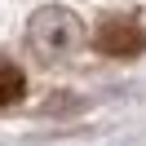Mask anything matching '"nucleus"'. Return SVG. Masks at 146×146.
<instances>
[{"label":"nucleus","mask_w":146,"mask_h":146,"mask_svg":"<svg viewBox=\"0 0 146 146\" xmlns=\"http://www.w3.org/2000/svg\"><path fill=\"white\" fill-rule=\"evenodd\" d=\"M142 44H146V40H142V31H137V22L111 18V22H102V31H98V49L111 53V58H128V53H137Z\"/></svg>","instance_id":"obj_1"},{"label":"nucleus","mask_w":146,"mask_h":146,"mask_svg":"<svg viewBox=\"0 0 146 146\" xmlns=\"http://www.w3.org/2000/svg\"><path fill=\"white\" fill-rule=\"evenodd\" d=\"M22 89H27V80H22L18 62H9V58H0V106H9V102L22 98Z\"/></svg>","instance_id":"obj_2"}]
</instances>
